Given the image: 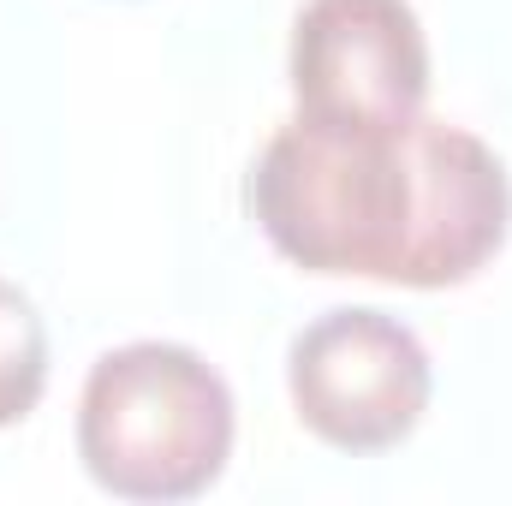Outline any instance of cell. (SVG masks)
I'll return each mask as SVG.
<instances>
[{"instance_id":"277c9868","label":"cell","mask_w":512,"mask_h":506,"mask_svg":"<svg viewBox=\"0 0 512 506\" xmlns=\"http://www.w3.org/2000/svg\"><path fill=\"white\" fill-rule=\"evenodd\" d=\"M286 78L304 120L405 126L429 102V36L411 0H304Z\"/></svg>"},{"instance_id":"3957f363","label":"cell","mask_w":512,"mask_h":506,"mask_svg":"<svg viewBox=\"0 0 512 506\" xmlns=\"http://www.w3.org/2000/svg\"><path fill=\"white\" fill-rule=\"evenodd\" d=\"M286 393L298 423L334 453L399 447L435 393L423 340L370 304H346L298 328L286 352Z\"/></svg>"},{"instance_id":"7a4b0ae2","label":"cell","mask_w":512,"mask_h":506,"mask_svg":"<svg viewBox=\"0 0 512 506\" xmlns=\"http://www.w3.org/2000/svg\"><path fill=\"white\" fill-rule=\"evenodd\" d=\"M233 387L179 340H131L90 364L78 393V459L120 501H191L233 459Z\"/></svg>"},{"instance_id":"5b68a950","label":"cell","mask_w":512,"mask_h":506,"mask_svg":"<svg viewBox=\"0 0 512 506\" xmlns=\"http://www.w3.org/2000/svg\"><path fill=\"white\" fill-rule=\"evenodd\" d=\"M48 387V328L36 304L0 280V429L24 423Z\"/></svg>"},{"instance_id":"6da1fadb","label":"cell","mask_w":512,"mask_h":506,"mask_svg":"<svg viewBox=\"0 0 512 506\" xmlns=\"http://www.w3.org/2000/svg\"><path fill=\"white\" fill-rule=\"evenodd\" d=\"M245 203L286 262L411 292L465 286L512 227L507 161L429 114L387 131L298 114L262 143Z\"/></svg>"}]
</instances>
